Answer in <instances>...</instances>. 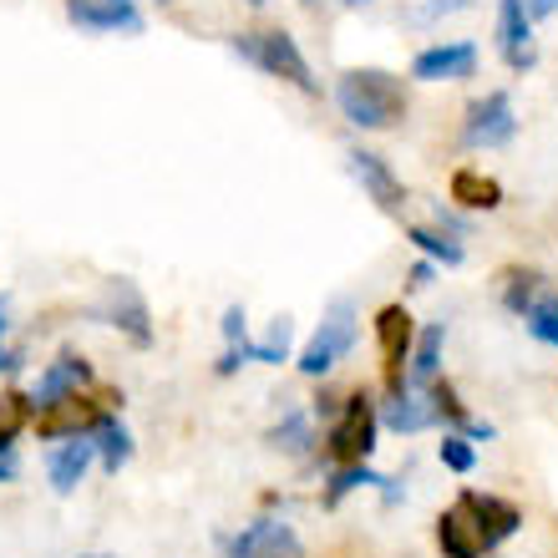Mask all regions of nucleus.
Here are the masks:
<instances>
[{"instance_id":"1","label":"nucleus","mask_w":558,"mask_h":558,"mask_svg":"<svg viewBox=\"0 0 558 558\" xmlns=\"http://www.w3.org/2000/svg\"><path fill=\"white\" fill-rule=\"evenodd\" d=\"M336 107L340 118L361 128V133H391L407 122L412 112V97H407V82L397 72H381V66H351V72L336 76Z\"/></svg>"},{"instance_id":"2","label":"nucleus","mask_w":558,"mask_h":558,"mask_svg":"<svg viewBox=\"0 0 558 558\" xmlns=\"http://www.w3.org/2000/svg\"><path fill=\"white\" fill-rule=\"evenodd\" d=\"M234 57L250 61V66H259L265 76H275V82H284V87L305 92V97H320V82H315V72H310L305 51H300V41H294L290 31H239L234 41Z\"/></svg>"},{"instance_id":"3","label":"nucleus","mask_w":558,"mask_h":558,"mask_svg":"<svg viewBox=\"0 0 558 558\" xmlns=\"http://www.w3.org/2000/svg\"><path fill=\"white\" fill-rule=\"evenodd\" d=\"M376 437H381V407L371 401V391L355 386L351 397H345V407H340V416L325 426L320 452L330 468H351V462H371Z\"/></svg>"},{"instance_id":"4","label":"nucleus","mask_w":558,"mask_h":558,"mask_svg":"<svg viewBox=\"0 0 558 558\" xmlns=\"http://www.w3.org/2000/svg\"><path fill=\"white\" fill-rule=\"evenodd\" d=\"M355 336H361V315H355L351 300H336V305L325 310L320 330L300 345V355H294V371L305 376V381H325L330 371L345 361V355L355 351Z\"/></svg>"},{"instance_id":"5","label":"nucleus","mask_w":558,"mask_h":558,"mask_svg":"<svg viewBox=\"0 0 558 558\" xmlns=\"http://www.w3.org/2000/svg\"><path fill=\"white\" fill-rule=\"evenodd\" d=\"M376 345H381V371H386V397H401V391H412L407 381V361H412V340H416V320L412 310L401 305H381L376 310Z\"/></svg>"},{"instance_id":"6","label":"nucleus","mask_w":558,"mask_h":558,"mask_svg":"<svg viewBox=\"0 0 558 558\" xmlns=\"http://www.w3.org/2000/svg\"><path fill=\"white\" fill-rule=\"evenodd\" d=\"M92 320L97 325H112L118 336H128L137 345V351H147L153 345V310H147V300H143V290H137L133 279H107V290H102V305L92 310Z\"/></svg>"},{"instance_id":"7","label":"nucleus","mask_w":558,"mask_h":558,"mask_svg":"<svg viewBox=\"0 0 558 558\" xmlns=\"http://www.w3.org/2000/svg\"><path fill=\"white\" fill-rule=\"evenodd\" d=\"M518 137V112H513V97L508 92H487V97H477V102L468 107V118H462V133H457V143L468 147V153H477V147H508Z\"/></svg>"},{"instance_id":"8","label":"nucleus","mask_w":558,"mask_h":558,"mask_svg":"<svg viewBox=\"0 0 558 558\" xmlns=\"http://www.w3.org/2000/svg\"><path fill=\"white\" fill-rule=\"evenodd\" d=\"M457 508L472 518V529H477V538H483V554H498V548L523 529V508L508 502V498H498V493L462 487V493H457Z\"/></svg>"},{"instance_id":"9","label":"nucleus","mask_w":558,"mask_h":558,"mask_svg":"<svg viewBox=\"0 0 558 558\" xmlns=\"http://www.w3.org/2000/svg\"><path fill=\"white\" fill-rule=\"evenodd\" d=\"M107 412H112L107 401H92L87 391H76V397H61L57 407H41L31 416V426H36L41 441H72V437H92Z\"/></svg>"},{"instance_id":"10","label":"nucleus","mask_w":558,"mask_h":558,"mask_svg":"<svg viewBox=\"0 0 558 558\" xmlns=\"http://www.w3.org/2000/svg\"><path fill=\"white\" fill-rule=\"evenodd\" d=\"M345 162H351L355 183L366 189V198L381 208V214H401V208L412 204V193H407L401 173L381 158V153H371V147H351V153H345Z\"/></svg>"},{"instance_id":"11","label":"nucleus","mask_w":558,"mask_h":558,"mask_svg":"<svg viewBox=\"0 0 558 558\" xmlns=\"http://www.w3.org/2000/svg\"><path fill=\"white\" fill-rule=\"evenodd\" d=\"M305 544L284 518H254L250 529H239L234 538H223V558H300Z\"/></svg>"},{"instance_id":"12","label":"nucleus","mask_w":558,"mask_h":558,"mask_svg":"<svg viewBox=\"0 0 558 558\" xmlns=\"http://www.w3.org/2000/svg\"><path fill=\"white\" fill-rule=\"evenodd\" d=\"M97 381V371H92V361L82 351H61L51 366L41 371V381L31 386V401H36V412L41 407H57L61 397H76V391H87V386Z\"/></svg>"},{"instance_id":"13","label":"nucleus","mask_w":558,"mask_h":558,"mask_svg":"<svg viewBox=\"0 0 558 558\" xmlns=\"http://www.w3.org/2000/svg\"><path fill=\"white\" fill-rule=\"evenodd\" d=\"M477 72V46L472 41H437L416 51L412 82H468Z\"/></svg>"},{"instance_id":"14","label":"nucleus","mask_w":558,"mask_h":558,"mask_svg":"<svg viewBox=\"0 0 558 558\" xmlns=\"http://www.w3.org/2000/svg\"><path fill=\"white\" fill-rule=\"evenodd\" d=\"M498 51L513 72H533L538 51H533V21L523 0H498Z\"/></svg>"},{"instance_id":"15","label":"nucleus","mask_w":558,"mask_h":558,"mask_svg":"<svg viewBox=\"0 0 558 558\" xmlns=\"http://www.w3.org/2000/svg\"><path fill=\"white\" fill-rule=\"evenodd\" d=\"M92 462H97V441L92 437H72V441H57L51 457H46V483L57 498H72L76 487L87 483Z\"/></svg>"},{"instance_id":"16","label":"nucleus","mask_w":558,"mask_h":558,"mask_svg":"<svg viewBox=\"0 0 558 558\" xmlns=\"http://www.w3.org/2000/svg\"><path fill=\"white\" fill-rule=\"evenodd\" d=\"M61 11L76 31H122V36H143V15L137 5H112V0H61Z\"/></svg>"},{"instance_id":"17","label":"nucleus","mask_w":558,"mask_h":558,"mask_svg":"<svg viewBox=\"0 0 558 558\" xmlns=\"http://www.w3.org/2000/svg\"><path fill=\"white\" fill-rule=\"evenodd\" d=\"M441 351H447V325L441 320L416 325L412 361H407V381H412V391H426V386L441 376Z\"/></svg>"},{"instance_id":"18","label":"nucleus","mask_w":558,"mask_h":558,"mask_svg":"<svg viewBox=\"0 0 558 558\" xmlns=\"http://www.w3.org/2000/svg\"><path fill=\"white\" fill-rule=\"evenodd\" d=\"M381 426L397 432V437H416V432H432V426H437V412H432L426 391H401V397L381 401Z\"/></svg>"},{"instance_id":"19","label":"nucleus","mask_w":558,"mask_h":558,"mask_svg":"<svg viewBox=\"0 0 558 558\" xmlns=\"http://www.w3.org/2000/svg\"><path fill=\"white\" fill-rule=\"evenodd\" d=\"M447 198H452L457 208H472V214H493V208H502V183L477 173V168H457V173L447 178Z\"/></svg>"},{"instance_id":"20","label":"nucleus","mask_w":558,"mask_h":558,"mask_svg":"<svg viewBox=\"0 0 558 558\" xmlns=\"http://www.w3.org/2000/svg\"><path fill=\"white\" fill-rule=\"evenodd\" d=\"M401 234H407V244H412L422 259H432V265H441V269H457L468 259V244L452 239L447 229H437V223H407Z\"/></svg>"},{"instance_id":"21","label":"nucleus","mask_w":558,"mask_h":558,"mask_svg":"<svg viewBox=\"0 0 558 558\" xmlns=\"http://www.w3.org/2000/svg\"><path fill=\"white\" fill-rule=\"evenodd\" d=\"M437 554L441 558H483V538H477V529H472V518L462 513V508H447V513L437 518Z\"/></svg>"},{"instance_id":"22","label":"nucleus","mask_w":558,"mask_h":558,"mask_svg":"<svg viewBox=\"0 0 558 558\" xmlns=\"http://www.w3.org/2000/svg\"><path fill=\"white\" fill-rule=\"evenodd\" d=\"M92 441H97V462H102V472L107 477H118L128 462H133V432H128V422H122L118 412H107L102 416V426L92 432Z\"/></svg>"},{"instance_id":"23","label":"nucleus","mask_w":558,"mask_h":558,"mask_svg":"<svg viewBox=\"0 0 558 558\" xmlns=\"http://www.w3.org/2000/svg\"><path fill=\"white\" fill-rule=\"evenodd\" d=\"M548 290V279L538 275V269H502L498 275V300H502V310L508 315H529L533 310V300Z\"/></svg>"},{"instance_id":"24","label":"nucleus","mask_w":558,"mask_h":558,"mask_svg":"<svg viewBox=\"0 0 558 558\" xmlns=\"http://www.w3.org/2000/svg\"><path fill=\"white\" fill-rule=\"evenodd\" d=\"M269 447L284 457H310L315 452V416L310 412H284L269 426Z\"/></svg>"},{"instance_id":"25","label":"nucleus","mask_w":558,"mask_h":558,"mask_svg":"<svg viewBox=\"0 0 558 558\" xmlns=\"http://www.w3.org/2000/svg\"><path fill=\"white\" fill-rule=\"evenodd\" d=\"M381 483V472L371 468V462H351V468H330L325 472V487H320V508H340V502L361 493V487H376Z\"/></svg>"},{"instance_id":"26","label":"nucleus","mask_w":558,"mask_h":558,"mask_svg":"<svg viewBox=\"0 0 558 558\" xmlns=\"http://www.w3.org/2000/svg\"><path fill=\"white\" fill-rule=\"evenodd\" d=\"M31 416H36V401H31V391H0V452H15V441H21V432L31 426Z\"/></svg>"},{"instance_id":"27","label":"nucleus","mask_w":558,"mask_h":558,"mask_svg":"<svg viewBox=\"0 0 558 558\" xmlns=\"http://www.w3.org/2000/svg\"><path fill=\"white\" fill-rule=\"evenodd\" d=\"M426 401H432V412H437V426H447V432H462V426L472 422L468 401L457 397V386L447 381V376H437V381L426 386Z\"/></svg>"},{"instance_id":"28","label":"nucleus","mask_w":558,"mask_h":558,"mask_svg":"<svg viewBox=\"0 0 558 558\" xmlns=\"http://www.w3.org/2000/svg\"><path fill=\"white\" fill-rule=\"evenodd\" d=\"M523 330H529L538 345L558 351V294H554V290H544L538 300H533V310L523 315Z\"/></svg>"},{"instance_id":"29","label":"nucleus","mask_w":558,"mask_h":558,"mask_svg":"<svg viewBox=\"0 0 558 558\" xmlns=\"http://www.w3.org/2000/svg\"><path fill=\"white\" fill-rule=\"evenodd\" d=\"M290 336H294L290 315H275L269 336L265 340H250V361H259V366H284V361H290Z\"/></svg>"},{"instance_id":"30","label":"nucleus","mask_w":558,"mask_h":558,"mask_svg":"<svg viewBox=\"0 0 558 558\" xmlns=\"http://www.w3.org/2000/svg\"><path fill=\"white\" fill-rule=\"evenodd\" d=\"M437 462H441L447 472H457V477H468V472H477V447H472L462 432H441Z\"/></svg>"},{"instance_id":"31","label":"nucleus","mask_w":558,"mask_h":558,"mask_svg":"<svg viewBox=\"0 0 558 558\" xmlns=\"http://www.w3.org/2000/svg\"><path fill=\"white\" fill-rule=\"evenodd\" d=\"M219 330H223V340H229V345H250V315H244V305H229V310H223Z\"/></svg>"},{"instance_id":"32","label":"nucleus","mask_w":558,"mask_h":558,"mask_svg":"<svg viewBox=\"0 0 558 558\" xmlns=\"http://www.w3.org/2000/svg\"><path fill=\"white\" fill-rule=\"evenodd\" d=\"M432 219H437V229H447V234H452V239H468V234H472V223L462 219V214H457L452 204H441V198H437V204H432Z\"/></svg>"},{"instance_id":"33","label":"nucleus","mask_w":558,"mask_h":558,"mask_svg":"<svg viewBox=\"0 0 558 558\" xmlns=\"http://www.w3.org/2000/svg\"><path fill=\"white\" fill-rule=\"evenodd\" d=\"M244 366H254V361H250V345H229V351L214 361V376H219V381H229V376H239Z\"/></svg>"},{"instance_id":"34","label":"nucleus","mask_w":558,"mask_h":558,"mask_svg":"<svg viewBox=\"0 0 558 558\" xmlns=\"http://www.w3.org/2000/svg\"><path fill=\"white\" fill-rule=\"evenodd\" d=\"M340 407H345V397H340V391H330V386H320V397L310 401V416H315V422H325V426H330V422H336V416H340Z\"/></svg>"},{"instance_id":"35","label":"nucleus","mask_w":558,"mask_h":558,"mask_svg":"<svg viewBox=\"0 0 558 558\" xmlns=\"http://www.w3.org/2000/svg\"><path fill=\"white\" fill-rule=\"evenodd\" d=\"M441 275V265H432V259H416L412 269H407V290H432Z\"/></svg>"},{"instance_id":"36","label":"nucleus","mask_w":558,"mask_h":558,"mask_svg":"<svg viewBox=\"0 0 558 558\" xmlns=\"http://www.w3.org/2000/svg\"><path fill=\"white\" fill-rule=\"evenodd\" d=\"M376 493H381L386 508H397V502H407V483H397V477H381V483H376Z\"/></svg>"},{"instance_id":"37","label":"nucleus","mask_w":558,"mask_h":558,"mask_svg":"<svg viewBox=\"0 0 558 558\" xmlns=\"http://www.w3.org/2000/svg\"><path fill=\"white\" fill-rule=\"evenodd\" d=\"M462 437L477 447V441H493V437H498V426H493V422H477V416H472V422L462 426Z\"/></svg>"},{"instance_id":"38","label":"nucleus","mask_w":558,"mask_h":558,"mask_svg":"<svg viewBox=\"0 0 558 558\" xmlns=\"http://www.w3.org/2000/svg\"><path fill=\"white\" fill-rule=\"evenodd\" d=\"M15 477H21V457L0 452V483H15Z\"/></svg>"},{"instance_id":"39","label":"nucleus","mask_w":558,"mask_h":558,"mask_svg":"<svg viewBox=\"0 0 558 558\" xmlns=\"http://www.w3.org/2000/svg\"><path fill=\"white\" fill-rule=\"evenodd\" d=\"M523 5H529V21H533V26H538L544 15H554V11H558V0H523Z\"/></svg>"},{"instance_id":"40","label":"nucleus","mask_w":558,"mask_h":558,"mask_svg":"<svg viewBox=\"0 0 558 558\" xmlns=\"http://www.w3.org/2000/svg\"><path fill=\"white\" fill-rule=\"evenodd\" d=\"M0 371H5V376H15V371H21V351H11L5 340H0Z\"/></svg>"},{"instance_id":"41","label":"nucleus","mask_w":558,"mask_h":558,"mask_svg":"<svg viewBox=\"0 0 558 558\" xmlns=\"http://www.w3.org/2000/svg\"><path fill=\"white\" fill-rule=\"evenodd\" d=\"M462 5H468V0H432L422 15H452V11H462Z\"/></svg>"},{"instance_id":"42","label":"nucleus","mask_w":558,"mask_h":558,"mask_svg":"<svg viewBox=\"0 0 558 558\" xmlns=\"http://www.w3.org/2000/svg\"><path fill=\"white\" fill-rule=\"evenodd\" d=\"M11 336V310H5V294H0V340Z\"/></svg>"},{"instance_id":"43","label":"nucleus","mask_w":558,"mask_h":558,"mask_svg":"<svg viewBox=\"0 0 558 558\" xmlns=\"http://www.w3.org/2000/svg\"><path fill=\"white\" fill-rule=\"evenodd\" d=\"M76 558H118V554H76Z\"/></svg>"},{"instance_id":"44","label":"nucleus","mask_w":558,"mask_h":558,"mask_svg":"<svg viewBox=\"0 0 558 558\" xmlns=\"http://www.w3.org/2000/svg\"><path fill=\"white\" fill-rule=\"evenodd\" d=\"M340 5H366V0H340Z\"/></svg>"},{"instance_id":"45","label":"nucleus","mask_w":558,"mask_h":558,"mask_svg":"<svg viewBox=\"0 0 558 558\" xmlns=\"http://www.w3.org/2000/svg\"><path fill=\"white\" fill-rule=\"evenodd\" d=\"M112 5H133V0H112Z\"/></svg>"},{"instance_id":"46","label":"nucleus","mask_w":558,"mask_h":558,"mask_svg":"<svg viewBox=\"0 0 558 558\" xmlns=\"http://www.w3.org/2000/svg\"><path fill=\"white\" fill-rule=\"evenodd\" d=\"M483 558H502V554H483Z\"/></svg>"},{"instance_id":"47","label":"nucleus","mask_w":558,"mask_h":558,"mask_svg":"<svg viewBox=\"0 0 558 558\" xmlns=\"http://www.w3.org/2000/svg\"><path fill=\"white\" fill-rule=\"evenodd\" d=\"M158 5H173V0H158Z\"/></svg>"},{"instance_id":"48","label":"nucleus","mask_w":558,"mask_h":558,"mask_svg":"<svg viewBox=\"0 0 558 558\" xmlns=\"http://www.w3.org/2000/svg\"><path fill=\"white\" fill-rule=\"evenodd\" d=\"M305 5H315V0H305Z\"/></svg>"}]
</instances>
